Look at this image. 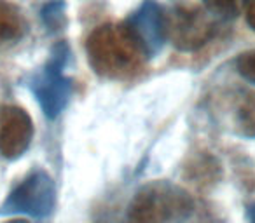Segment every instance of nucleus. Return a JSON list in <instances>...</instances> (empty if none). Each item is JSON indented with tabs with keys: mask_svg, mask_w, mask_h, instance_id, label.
I'll use <instances>...</instances> for the list:
<instances>
[{
	"mask_svg": "<svg viewBox=\"0 0 255 223\" xmlns=\"http://www.w3.org/2000/svg\"><path fill=\"white\" fill-rule=\"evenodd\" d=\"M250 21H252V25L255 26V7L252 9V14H250Z\"/></svg>",
	"mask_w": 255,
	"mask_h": 223,
	"instance_id": "10",
	"label": "nucleus"
},
{
	"mask_svg": "<svg viewBox=\"0 0 255 223\" xmlns=\"http://www.w3.org/2000/svg\"><path fill=\"white\" fill-rule=\"evenodd\" d=\"M126 30L142 54L149 58L154 56L163 47L168 30L163 9L152 0H147L142 7L129 16Z\"/></svg>",
	"mask_w": 255,
	"mask_h": 223,
	"instance_id": "2",
	"label": "nucleus"
},
{
	"mask_svg": "<svg viewBox=\"0 0 255 223\" xmlns=\"http://www.w3.org/2000/svg\"><path fill=\"white\" fill-rule=\"evenodd\" d=\"M250 218H252V223H255V206L252 208V211H250Z\"/></svg>",
	"mask_w": 255,
	"mask_h": 223,
	"instance_id": "11",
	"label": "nucleus"
},
{
	"mask_svg": "<svg viewBox=\"0 0 255 223\" xmlns=\"http://www.w3.org/2000/svg\"><path fill=\"white\" fill-rule=\"evenodd\" d=\"M212 7V11L222 12V14H236L243 5L248 4V0H205Z\"/></svg>",
	"mask_w": 255,
	"mask_h": 223,
	"instance_id": "7",
	"label": "nucleus"
},
{
	"mask_svg": "<svg viewBox=\"0 0 255 223\" xmlns=\"http://www.w3.org/2000/svg\"><path fill=\"white\" fill-rule=\"evenodd\" d=\"M5 223H30V222H26V220H23V218H16V220H9V222H5Z\"/></svg>",
	"mask_w": 255,
	"mask_h": 223,
	"instance_id": "9",
	"label": "nucleus"
},
{
	"mask_svg": "<svg viewBox=\"0 0 255 223\" xmlns=\"http://www.w3.org/2000/svg\"><path fill=\"white\" fill-rule=\"evenodd\" d=\"M42 19L49 30H60L65 25V2L63 0H51L44 5Z\"/></svg>",
	"mask_w": 255,
	"mask_h": 223,
	"instance_id": "6",
	"label": "nucleus"
},
{
	"mask_svg": "<svg viewBox=\"0 0 255 223\" xmlns=\"http://www.w3.org/2000/svg\"><path fill=\"white\" fill-rule=\"evenodd\" d=\"M54 199H56V188L51 176L44 171H35L7 195L4 211L25 213L40 218L53 211Z\"/></svg>",
	"mask_w": 255,
	"mask_h": 223,
	"instance_id": "1",
	"label": "nucleus"
},
{
	"mask_svg": "<svg viewBox=\"0 0 255 223\" xmlns=\"http://www.w3.org/2000/svg\"><path fill=\"white\" fill-rule=\"evenodd\" d=\"M32 91L37 96V101L42 106L44 114L54 119L67 106L72 92V84L63 77V68L53 63H47L46 68L33 78Z\"/></svg>",
	"mask_w": 255,
	"mask_h": 223,
	"instance_id": "3",
	"label": "nucleus"
},
{
	"mask_svg": "<svg viewBox=\"0 0 255 223\" xmlns=\"http://www.w3.org/2000/svg\"><path fill=\"white\" fill-rule=\"evenodd\" d=\"M23 32V21L19 12L7 2L0 0V46L16 40Z\"/></svg>",
	"mask_w": 255,
	"mask_h": 223,
	"instance_id": "5",
	"label": "nucleus"
},
{
	"mask_svg": "<svg viewBox=\"0 0 255 223\" xmlns=\"http://www.w3.org/2000/svg\"><path fill=\"white\" fill-rule=\"evenodd\" d=\"M32 121L18 106H0V153L5 159L19 157L30 145Z\"/></svg>",
	"mask_w": 255,
	"mask_h": 223,
	"instance_id": "4",
	"label": "nucleus"
},
{
	"mask_svg": "<svg viewBox=\"0 0 255 223\" xmlns=\"http://www.w3.org/2000/svg\"><path fill=\"white\" fill-rule=\"evenodd\" d=\"M240 70L245 77L255 80V53L252 54H245L240 60Z\"/></svg>",
	"mask_w": 255,
	"mask_h": 223,
	"instance_id": "8",
	"label": "nucleus"
}]
</instances>
